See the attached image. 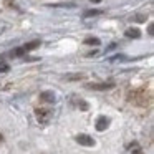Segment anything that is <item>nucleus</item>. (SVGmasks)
Masks as SVG:
<instances>
[{
	"label": "nucleus",
	"mask_w": 154,
	"mask_h": 154,
	"mask_svg": "<svg viewBox=\"0 0 154 154\" xmlns=\"http://www.w3.org/2000/svg\"><path fill=\"white\" fill-rule=\"evenodd\" d=\"M128 101L131 104H137V106H149L152 101V94L146 88H136V90L128 91Z\"/></svg>",
	"instance_id": "nucleus-1"
},
{
	"label": "nucleus",
	"mask_w": 154,
	"mask_h": 154,
	"mask_svg": "<svg viewBox=\"0 0 154 154\" xmlns=\"http://www.w3.org/2000/svg\"><path fill=\"white\" fill-rule=\"evenodd\" d=\"M51 116H53V113H51V109H48V108H38V109H35V118H37V121L40 124L50 123Z\"/></svg>",
	"instance_id": "nucleus-2"
},
{
	"label": "nucleus",
	"mask_w": 154,
	"mask_h": 154,
	"mask_svg": "<svg viewBox=\"0 0 154 154\" xmlns=\"http://www.w3.org/2000/svg\"><path fill=\"white\" fill-rule=\"evenodd\" d=\"M76 143L80 146H86V147H93L94 146V139L88 134H78L76 136Z\"/></svg>",
	"instance_id": "nucleus-3"
},
{
	"label": "nucleus",
	"mask_w": 154,
	"mask_h": 154,
	"mask_svg": "<svg viewBox=\"0 0 154 154\" xmlns=\"http://www.w3.org/2000/svg\"><path fill=\"white\" fill-rule=\"evenodd\" d=\"M109 124H111V119H109V118H106V116H100V118L96 119V124H94V128H96V131L103 133L104 129H108V128H109Z\"/></svg>",
	"instance_id": "nucleus-4"
},
{
	"label": "nucleus",
	"mask_w": 154,
	"mask_h": 154,
	"mask_svg": "<svg viewBox=\"0 0 154 154\" xmlns=\"http://www.w3.org/2000/svg\"><path fill=\"white\" fill-rule=\"evenodd\" d=\"M85 88H88V90H96V91H104V90L114 88V83H88Z\"/></svg>",
	"instance_id": "nucleus-5"
},
{
	"label": "nucleus",
	"mask_w": 154,
	"mask_h": 154,
	"mask_svg": "<svg viewBox=\"0 0 154 154\" xmlns=\"http://www.w3.org/2000/svg\"><path fill=\"white\" fill-rule=\"evenodd\" d=\"M38 100H40L42 103H55V101H57V96H55L53 91H42Z\"/></svg>",
	"instance_id": "nucleus-6"
},
{
	"label": "nucleus",
	"mask_w": 154,
	"mask_h": 154,
	"mask_svg": "<svg viewBox=\"0 0 154 154\" xmlns=\"http://www.w3.org/2000/svg\"><path fill=\"white\" fill-rule=\"evenodd\" d=\"M40 45H42L40 40H33V42H28V43H25L22 48H23L25 53H28V51H32V50H35V48H38Z\"/></svg>",
	"instance_id": "nucleus-7"
},
{
	"label": "nucleus",
	"mask_w": 154,
	"mask_h": 154,
	"mask_svg": "<svg viewBox=\"0 0 154 154\" xmlns=\"http://www.w3.org/2000/svg\"><path fill=\"white\" fill-rule=\"evenodd\" d=\"M124 35H126L128 38H139L141 37V30L139 28H128V30L124 32Z\"/></svg>",
	"instance_id": "nucleus-8"
},
{
	"label": "nucleus",
	"mask_w": 154,
	"mask_h": 154,
	"mask_svg": "<svg viewBox=\"0 0 154 154\" xmlns=\"http://www.w3.org/2000/svg\"><path fill=\"white\" fill-rule=\"evenodd\" d=\"M85 45H90V47H98V45L101 43L100 42V38H94V37H88V38H85V42H83Z\"/></svg>",
	"instance_id": "nucleus-9"
},
{
	"label": "nucleus",
	"mask_w": 154,
	"mask_h": 154,
	"mask_svg": "<svg viewBox=\"0 0 154 154\" xmlns=\"http://www.w3.org/2000/svg\"><path fill=\"white\" fill-rule=\"evenodd\" d=\"M98 15H103V10L93 8V10H86V12H85L83 17H85V18H88V17H98Z\"/></svg>",
	"instance_id": "nucleus-10"
},
{
	"label": "nucleus",
	"mask_w": 154,
	"mask_h": 154,
	"mask_svg": "<svg viewBox=\"0 0 154 154\" xmlns=\"http://www.w3.org/2000/svg\"><path fill=\"white\" fill-rule=\"evenodd\" d=\"M5 2V5H7L8 8H14V10H20V8H18V5H17V2H15V0H4Z\"/></svg>",
	"instance_id": "nucleus-11"
},
{
	"label": "nucleus",
	"mask_w": 154,
	"mask_h": 154,
	"mask_svg": "<svg viewBox=\"0 0 154 154\" xmlns=\"http://www.w3.org/2000/svg\"><path fill=\"white\" fill-rule=\"evenodd\" d=\"M133 147H134V149H133V151H131V154H143V149H141V147H139V146H137V144H136V143H134V144H133Z\"/></svg>",
	"instance_id": "nucleus-12"
},
{
	"label": "nucleus",
	"mask_w": 154,
	"mask_h": 154,
	"mask_svg": "<svg viewBox=\"0 0 154 154\" xmlns=\"http://www.w3.org/2000/svg\"><path fill=\"white\" fill-rule=\"evenodd\" d=\"M8 70H10V66L7 63H0V73H7Z\"/></svg>",
	"instance_id": "nucleus-13"
},
{
	"label": "nucleus",
	"mask_w": 154,
	"mask_h": 154,
	"mask_svg": "<svg viewBox=\"0 0 154 154\" xmlns=\"http://www.w3.org/2000/svg\"><path fill=\"white\" fill-rule=\"evenodd\" d=\"M78 106H80V109H83V111H86V109H88V103H86V101H83V100H80Z\"/></svg>",
	"instance_id": "nucleus-14"
},
{
	"label": "nucleus",
	"mask_w": 154,
	"mask_h": 154,
	"mask_svg": "<svg viewBox=\"0 0 154 154\" xmlns=\"http://www.w3.org/2000/svg\"><path fill=\"white\" fill-rule=\"evenodd\" d=\"M85 75H73V76H66V80H83Z\"/></svg>",
	"instance_id": "nucleus-15"
},
{
	"label": "nucleus",
	"mask_w": 154,
	"mask_h": 154,
	"mask_svg": "<svg viewBox=\"0 0 154 154\" xmlns=\"http://www.w3.org/2000/svg\"><path fill=\"white\" fill-rule=\"evenodd\" d=\"M90 2H93V4H100V2H103V0H90Z\"/></svg>",
	"instance_id": "nucleus-16"
},
{
	"label": "nucleus",
	"mask_w": 154,
	"mask_h": 154,
	"mask_svg": "<svg viewBox=\"0 0 154 154\" xmlns=\"http://www.w3.org/2000/svg\"><path fill=\"white\" fill-rule=\"evenodd\" d=\"M2 141H4V136H2V133H0V143H2Z\"/></svg>",
	"instance_id": "nucleus-17"
}]
</instances>
